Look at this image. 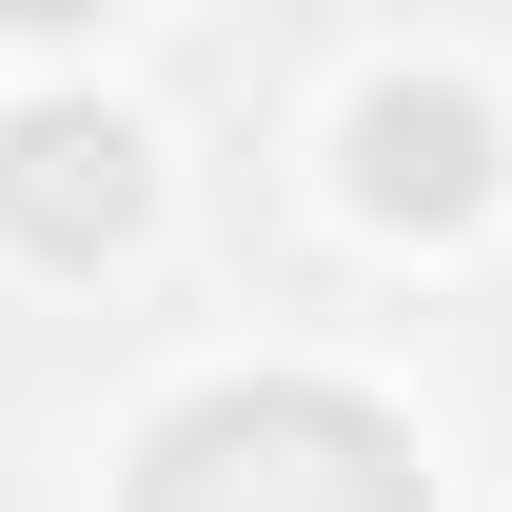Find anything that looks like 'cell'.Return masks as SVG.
<instances>
[{
	"mask_svg": "<svg viewBox=\"0 0 512 512\" xmlns=\"http://www.w3.org/2000/svg\"><path fill=\"white\" fill-rule=\"evenodd\" d=\"M256 473H276V493H237V453H217V414H197V434L158 453V512H414L394 434H355V414H316V394H256Z\"/></svg>",
	"mask_w": 512,
	"mask_h": 512,
	"instance_id": "1",
	"label": "cell"
}]
</instances>
